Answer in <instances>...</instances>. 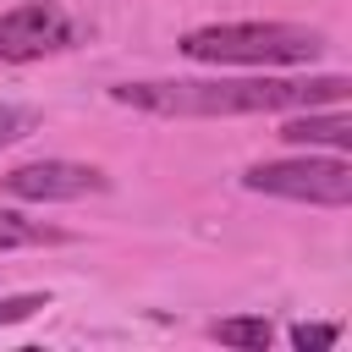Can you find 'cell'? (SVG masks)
<instances>
[{"label":"cell","mask_w":352,"mask_h":352,"mask_svg":"<svg viewBox=\"0 0 352 352\" xmlns=\"http://www.w3.org/2000/svg\"><path fill=\"white\" fill-rule=\"evenodd\" d=\"M346 77H176V82H121L110 88L116 104L148 110V116H280V110H314L341 104Z\"/></svg>","instance_id":"6da1fadb"},{"label":"cell","mask_w":352,"mask_h":352,"mask_svg":"<svg viewBox=\"0 0 352 352\" xmlns=\"http://www.w3.org/2000/svg\"><path fill=\"white\" fill-rule=\"evenodd\" d=\"M187 60L204 66H308L324 55V33L302 22H214L182 38Z\"/></svg>","instance_id":"7a4b0ae2"},{"label":"cell","mask_w":352,"mask_h":352,"mask_svg":"<svg viewBox=\"0 0 352 352\" xmlns=\"http://www.w3.org/2000/svg\"><path fill=\"white\" fill-rule=\"evenodd\" d=\"M248 192L292 198V204H319V209H346L352 204V165L346 160H258L242 170Z\"/></svg>","instance_id":"3957f363"},{"label":"cell","mask_w":352,"mask_h":352,"mask_svg":"<svg viewBox=\"0 0 352 352\" xmlns=\"http://www.w3.org/2000/svg\"><path fill=\"white\" fill-rule=\"evenodd\" d=\"M72 44H77V22L55 0H28V6H11L0 16V60H11V66L60 55Z\"/></svg>","instance_id":"277c9868"},{"label":"cell","mask_w":352,"mask_h":352,"mask_svg":"<svg viewBox=\"0 0 352 352\" xmlns=\"http://www.w3.org/2000/svg\"><path fill=\"white\" fill-rule=\"evenodd\" d=\"M104 187H110V176L94 165H77V160H33V165L6 170V192L22 204H72V198H94Z\"/></svg>","instance_id":"5b68a950"},{"label":"cell","mask_w":352,"mask_h":352,"mask_svg":"<svg viewBox=\"0 0 352 352\" xmlns=\"http://www.w3.org/2000/svg\"><path fill=\"white\" fill-rule=\"evenodd\" d=\"M280 138L297 148H314V143L352 148V116L341 104H314V110H297L292 121H280Z\"/></svg>","instance_id":"8992f818"},{"label":"cell","mask_w":352,"mask_h":352,"mask_svg":"<svg viewBox=\"0 0 352 352\" xmlns=\"http://www.w3.org/2000/svg\"><path fill=\"white\" fill-rule=\"evenodd\" d=\"M209 336H214L220 346H236V352H270V341H275L270 319H248V314H236V319H214Z\"/></svg>","instance_id":"52a82bcc"},{"label":"cell","mask_w":352,"mask_h":352,"mask_svg":"<svg viewBox=\"0 0 352 352\" xmlns=\"http://www.w3.org/2000/svg\"><path fill=\"white\" fill-rule=\"evenodd\" d=\"M38 242H60V231L38 226V220H22L11 209H0V253L6 248H38Z\"/></svg>","instance_id":"ba28073f"},{"label":"cell","mask_w":352,"mask_h":352,"mask_svg":"<svg viewBox=\"0 0 352 352\" xmlns=\"http://www.w3.org/2000/svg\"><path fill=\"white\" fill-rule=\"evenodd\" d=\"M341 341V324H292V346L297 352H324Z\"/></svg>","instance_id":"9c48e42d"},{"label":"cell","mask_w":352,"mask_h":352,"mask_svg":"<svg viewBox=\"0 0 352 352\" xmlns=\"http://www.w3.org/2000/svg\"><path fill=\"white\" fill-rule=\"evenodd\" d=\"M38 308H50V297H44V292H22V297H0V324H22V319H33Z\"/></svg>","instance_id":"30bf717a"},{"label":"cell","mask_w":352,"mask_h":352,"mask_svg":"<svg viewBox=\"0 0 352 352\" xmlns=\"http://www.w3.org/2000/svg\"><path fill=\"white\" fill-rule=\"evenodd\" d=\"M28 126H33V116H28V110L0 104V148H6V143H16V138H28Z\"/></svg>","instance_id":"8fae6325"}]
</instances>
